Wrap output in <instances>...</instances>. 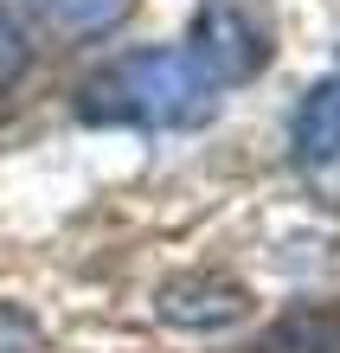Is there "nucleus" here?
Returning <instances> with one entry per match:
<instances>
[{"instance_id": "nucleus-1", "label": "nucleus", "mask_w": 340, "mask_h": 353, "mask_svg": "<svg viewBox=\"0 0 340 353\" xmlns=\"http://www.w3.org/2000/svg\"><path fill=\"white\" fill-rule=\"evenodd\" d=\"M212 103H219V90L186 65V52L148 46V52L110 58L97 77H83L77 116L90 129H193L212 116Z\"/></svg>"}, {"instance_id": "nucleus-3", "label": "nucleus", "mask_w": 340, "mask_h": 353, "mask_svg": "<svg viewBox=\"0 0 340 353\" xmlns=\"http://www.w3.org/2000/svg\"><path fill=\"white\" fill-rule=\"evenodd\" d=\"M154 308L174 327H231L250 315V289L231 283V276H206V270H193V276H174L154 296Z\"/></svg>"}, {"instance_id": "nucleus-8", "label": "nucleus", "mask_w": 340, "mask_h": 353, "mask_svg": "<svg viewBox=\"0 0 340 353\" xmlns=\"http://www.w3.org/2000/svg\"><path fill=\"white\" fill-rule=\"evenodd\" d=\"M39 341H46V327H39V315H32V308L0 302V353H32Z\"/></svg>"}, {"instance_id": "nucleus-6", "label": "nucleus", "mask_w": 340, "mask_h": 353, "mask_svg": "<svg viewBox=\"0 0 340 353\" xmlns=\"http://www.w3.org/2000/svg\"><path fill=\"white\" fill-rule=\"evenodd\" d=\"M257 353H340V308H289L263 327Z\"/></svg>"}, {"instance_id": "nucleus-5", "label": "nucleus", "mask_w": 340, "mask_h": 353, "mask_svg": "<svg viewBox=\"0 0 340 353\" xmlns=\"http://www.w3.org/2000/svg\"><path fill=\"white\" fill-rule=\"evenodd\" d=\"M32 19L58 39H103L135 13V0H26Z\"/></svg>"}, {"instance_id": "nucleus-4", "label": "nucleus", "mask_w": 340, "mask_h": 353, "mask_svg": "<svg viewBox=\"0 0 340 353\" xmlns=\"http://www.w3.org/2000/svg\"><path fill=\"white\" fill-rule=\"evenodd\" d=\"M289 154L302 168H334L340 161V71L314 77L289 116Z\"/></svg>"}, {"instance_id": "nucleus-7", "label": "nucleus", "mask_w": 340, "mask_h": 353, "mask_svg": "<svg viewBox=\"0 0 340 353\" xmlns=\"http://www.w3.org/2000/svg\"><path fill=\"white\" fill-rule=\"evenodd\" d=\"M26 71H32V39H26V26H19V13L0 0V97H7Z\"/></svg>"}, {"instance_id": "nucleus-2", "label": "nucleus", "mask_w": 340, "mask_h": 353, "mask_svg": "<svg viewBox=\"0 0 340 353\" xmlns=\"http://www.w3.org/2000/svg\"><path fill=\"white\" fill-rule=\"evenodd\" d=\"M270 58H276L270 13H257L250 0H206L186 26V65L212 90H238L250 77H263Z\"/></svg>"}]
</instances>
